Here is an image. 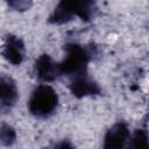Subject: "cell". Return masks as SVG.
I'll use <instances>...</instances> for the list:
<instances>
[{
  "instance_id": "6da1fadb",
  "label": "cell",
  "mask_w": 149,
  "mask_h": 149,
  "mask_svg": "<svg viewBox=\"0 0 149 149\" xmlns=\"http://www.w3.org/2000/svg\"><path fill=\"white\" fill-rule=\"evenodd\" d=\"M65 58L59 63L61 76L73 78L87 73L90 61L98 54L94 45H80L78 43H68L64 45Z\"/></svg>"
},
{
  "instance_id": "7a4b0ae2",
  "label": "cell",
  "mask_w": 149,
  "mask_h": 149,
  "mask_svg": "<svg viewBox=\"0 0 149 149\" xmlns=\"http://www.w3.org/2000/svg\"><path fill=\"white\" fill-rule=\"evenodd\" d=\"M98 7L94 0H59L48 19L50 24H64L78 16L85 22L95 17Z\"/></svg>"
},
{
  "instance_id": "3957f363",
  "label": "cell",
  "mask_w": 149,
  "mask_h": 149,
  "mask_svg": "<svg viewBox=\"0 0 149 149\" xmlns=\"http://www.w3.org/2000/svg\"><path fill=\"white\" fill-rule=\"evenodd\" d=\"M58 105V95L49 85H38L28 100V109L31 115L45 119L52 115Z\"/></svg>"
},
{
  "instance_id": "277c9868",
  "label": "cell",
  "mask_w": 149,
  "mask_h": 149,
  "mask_svg": "<svg viewBox=\"0 0 149 149\" xmlns=\"http://www.w3.org/2000/svg\"><path fill=\"white\" fill-rule=\"evenodd\" d=\"M19 99L16 81L7 76L0 74V113L6 114L12 111Z\"/></svg>"
},
{
  "instance_id": "5b68a950",
  "label": "cell",
  "mask_w": 149,
  "mask_h": 149,
  "mask_svg": "<svg viewBox=\"0 0 149 149\" xmlns=\"http://www.w3.org/2000/svg\"><path fill=\"white\" fill-rule=\"evenodd\" d=\"M69 88L72 95L78 99H81L88 95L101 94V88L99 84L92 77H90L88 73H84V74L76 76L73 78H70Z\"/></svg>"
},
{
  "instance_id": "8992f818",
  "label": "cell",
  "mask_w": 149,
  "mask_h": 149,
  "mask_svg": "<svg viewBox=\"0 0 149 149\" xmlns=\"http://www.w3.org/2000/svg\"><path fill=\"white\" fill-rule=\"evenodd\" d=\"M1 54L3 58L12 65H20L26 56V48L23 41L16 35L8 34L5 38Z\"/></svg>"
},
{
  "instance_id": "52a82bcc",
  "label": "cell",
  "mask_w": 149,
  "mask_h": 149,
  "mask_svg": "<svg viewBox=\"0 0 149 149\" xmlns=\"http://www.w3.org/2000/svg\"><path fill=\"white\" fill-rule=\"evenodd\" d=\"M34 72L41 81L44 83L54 81L61 76L59 63H56L48 54H42L35 61Z\"/></svg>"
},
{
  "instance_id": "ba28073f",
  "label": "cell",
  "mask_w": 149,
  "mask_h": 149,
  "mask_svg": "<svg viewBox=\"0 0 149 149\" xmlns=\"http://www.w3.org/2000/svg\"><path fill=\"white\" fill-rule=\"evenodd\" d=\"M130 139V132L128 126L119 121L114 123L105 134L104 137V148L106 149H121Z\"/></svg>"
},
{
  "instance_id": "9c48e42d",
  "label": "cell",
  "mask_w": 149,
  "mask_h": 149,
  "mask_svg": "<svg viewBox=\"0 0 149 149\" xmlns=\"http://www.w3.org/2000/svg\"><path fill=\"white\" fill-rule=\"evenodd\" d=\"M16 141V132L13 126L2 123L0 126V143L5 147H10Z\"/></svg>"
},
{
  "instance_id": "30bf717a",
  "label": "cell",
  "mask_w": 149,
  "mask_h": 149,
  "mask_svg": "<svg viewBox=\"0 0 149 149\" xmlns=\"http://www.w3.org/2000/svg\"><path fill=\"white\" fill-rule=\"evenodd\" d=\"M129 143V147L136 149H147L148 148V134L146 129H136Z\"/></svg>"
},
{
  "instance_id": "8fae6325",
  "label": "cell",
  "mask_w": 149,
  "mask_h": 149,
  "mask_svg": "<svg viewBox=\"0 0 149 149\" xmlns=\"http://www.w3.org/2000/svg\"><path fill=\"white\" fill-rule=\"evenodd\" d=\"M6 3L10 9L15 12H26L31 7L33 1L31 0H6Z\"/></svg>"
},
{
  "instance_id": "7c38bea8",
  "label": "cell",
  "mask_w": 149,
  "mask_h": 149,
  "mask_svg": "<svg viewBox=\"0 0 149 149\" xmlns=\"http://www.w3.org/2000/svg\"><path fill=\"white\" fill-rule=\"evenodd\" d=\"M55 147H57V148H73V146H72L71 143L65 142V141H63V142H61V143L56 144Z\"/></svg>"
}]
</instances>
